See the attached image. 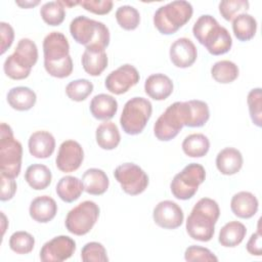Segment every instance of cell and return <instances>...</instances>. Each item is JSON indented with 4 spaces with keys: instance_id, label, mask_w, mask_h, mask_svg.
<instances>
[{
    "instance_id": "6da1fadb",
    "label": "cell",
    "mask_w": 262,
    "mask_h": 262,
    "mask_svg": "<svg viewBox=\"0 0 262 262\" xmlns=\"http://www.w3.org/2000/svg\"><path fill=\"white\" fill-rule=\"evenodd\" d=\"M44 68L46 72L58 79L69 77L73 72L70 44L60 32H51L43 40Z\"/></svg>"
},
{
    "instance_id": "7a4b0ae2",
    "label": "cell",
    "mask_w": 262,
    "mask_h": 262,
    "mask_svg": "<svg viewBox=\"0 0 262 262\" xmlns=\"http://www.w3.org/2000/svg\"><path fill=\"white\" fill-rule=\"evenodd\" d=\"M220 216V209L216 201L202 198L193 206L185 223L188 235L200 242H209L215 232V224Z\"/></svg>"
},
{
    "instance_id": "3957f363",
    "label": "cell",
    "mask_w": 262,
    "mask_h": 262,
    "mask_svg": "<svg viewBox=\"0 0 262 262\" xmlns=\"http://www.w3.org/2000/svg\"><path fill=\"white\" fill-rule=\"evenodd\" d=\"M192 34L212 55L225 54L231 49L232 39L229 32L210 14H203L196 19Z\"/></svg>"
},
{
    "instance_id": "277c9868",
    "label": "cell",
    "mask_w": 262,
    "mask_h": 262,
    "mask_svg": "<svg viewBox=\"0 0 262 262\" xmlns=\"http://www.w3.org/2000/svg\"><path fill=\"white\" fill-rule=\"evenodd\" d=\"M70 33L77 43L85 46V50L100 52L110 44L108 28L85 15H79L71 21Z\"/></svg>"
},
{
    "instance_id": "5b68a950",
    "label": "cell",
    "mask_w": 262,
    "mask_h": 262,
    "mask_svg": "<svg viewBox=\"0 0 262 262\" xmlns=\"http://www.w3.org/2000/svg\"><path fill=\"white\" fill-rule=\"evenodd\" d=\"M192 5L184 0L172 1L159 7L154 14V25L163 35H172L189 21Z\"/></svg>"
},
{
    "instance_id": "8992f818",
    "label": "cell",
    "mask_w": 262,
    "mask_h": 262,
    "mask_svg": "<svg viewBox=\"0 0 262 262\" xmlns=\"http://www.w3.org/2000/svg\"><path fill=\"white\" fill-rule=\"evenodd\" d=\"M38 60V48L34 41L23 38L18 41L15 50L4 61L3 70L12 80H24L31 74L32 68Z\"/></svg>"
},
{
    "instance_id": "52a82bcc",
    "label": "cell",
    "mask_w": 262,
    "mask_h": 262,
    "mask_svg": "<svg viewBox=\"0 0 262 262\" xmlns=\"http://www.w3.org/2000/svg\"><path fill=\"white\" fill-rule=\"evenodd\" d=\"M23 159L21 143L14 138L13 131L6 123L0 126V172L15 179L20 172Z\"/></svg>"
},
{
    "instance_id": "ba28073f",
    "label": "cell",
    "mask_w": 262,
    "mask_h": 262,
    "mask_svg": "<svg viewBox=\"0 0 262 262\" xmlns=\"http://www.w3.org/2000/svg\"><path fill=\"white\" fill-rule=\"evenodd\" d=\"M186 101H176L169 105L154 125L155 136L161 141L175 138L184 126H187Z\"/></svg>"
},
{
    "instance_id": "9c48e42d",
    "label": "cell",
    "mask_w": 262,
    "mask_h": 262,
    "mask_svg": "<svg viewBox=\"0 0 262 262\" xmlns=\"http://www.w3.org/2000/svg\"><path fill=\"white\" fill-rule=\"evenodd\" d=\"M152 105L144 97H133L129 99L122 111L120 124L123 131L129 135H137L143 131L146 123L151 117Z\"/></svg>"
},
{
    "instance_id": "30bf717a",
    "label": "cell",
    "mask_w": 262,
    "mask_h": 262,
    "mask_svg": "<svg viewBox=\"0 0 262 262\" xmlns=\"http://www.w3.org/2000/svg\"><path fill=\"white\" fill-rule=\"evenodd\" d=\"M205 179V168L198 163H190L174 176L170 184L171 192L178 200H189L196 193Z\"/></svg>"
},
{
    "instance_id": "8fae6325",
    "label": "cell",
    "mask_w": 262,
    "mask_h": 262,
    "mask_svg": "<svg viewBox=\"0 0 262 262\" xmlns=\"http://www.w3.org/2000/svg\"><path fill=\"white\" fill-rule=\"evenodd\" d=\"M99 207L92 201H84L69 211L66 217V227L75 235H85L96 223L99 217Z\"/></svg>"
},
{
    "instance_id": "7c38bea8",
    "label": "cell",
    "mask_w": 262,
    "mask_h": 262,
    "mask_svg": "<svg viewBox=\"0 0 262 262\" xmlns=\"http://www.w3.org/2000/svg\"><path fill=\"white\" fill-rule=\"evenodd\" d=\"M114 176L122 189L130 195L142 193L148 185L147 174L134 163H124L115 169Z\"/></svg>"
},
{
    "instance_id": "4fadbf2b",
    "label": "cell",
    "mask_w": 262,
    "mask_h": 262,
    "mask_svg": "<svg viewBox=\"0 0 262 262\" xmlns=\"http://www.w3.org/2000/svg\"><path fill=\"white\" fill-rule=\"evenodd\" d=\"M139 79L140 76L137 69L132 64L125 63L107 75L104 86L110 92L120 95L135 86L139 82Z\"/></svg>"
},
{
    "instance_id": "5bb4252c",
    "label": "cell",
    "mask_w": 262,
    "mask_h": 262,
    "mask_svg": "<svg viewBox=\"0 0 262 262\" xmlns=\"http://www.w3.org/2000/svg\"><path fill=\"white\" fill-rule=\"evenodd\" d=\"M76 251V242L68 235H58L46 242L40 251L43 262H61L73 256Z\"/></svg>"
},
{
    "instance_id": "9a60e30c",
    "label": "cell",
    "mask_w": 262,
    "mask_h": 262,
    "mask_svg": "<svg viewBox=\"0 0 262 262\" xmlns=\"http://www.w3.org/2000/svg\"><path fill=\"white\" fill-rule=\"evenodd\" d=\"M84 160V150L81 144L75 140L63 141L58 148L55 164L58 170L63 173H71L78 170Z\"/></svg>"
},
{
    "instance_id": "2e32d148",
    "label": "cell",
    "mask_w": 262,
    "mask_h": 262,
    "mask_svg": "<svg viewBox=\"0 0 262 262\" xmlns=\"http://www.w3.org/2000/svg\"><path fill=\"white\" fill-rule=\"evenodd\" d=\"M152 218L158 226L165 229H175L183 223L184 214L179 205L166 200L155 207Z\"/></svg>"
},
{
    "instance_id": "e0dca14e",
    "label": "cell",
    "mask_w": 262,
    "mask_h": 262,
    "mask_svg": "<svg viewBox=\"0 0 262 262\" xmlns=\"http://www.w3.org/2000/svg\"><path fill=\"white\" fill-rule=\"evenodd\" d=\"M172 63L180 69L191 67L198 57V50L193 42L185 37L175 40L169 51Z\"/></svg>"
},
{
    "instance_id": "ac0fdd59",
    "label": "cell",
    "mask_w": 262,
    "mask_h": 262,
    "mask_svg": "<svg viewBox=\"0 0 262 262\" xmlns=\"http://www.w3.org/2000/svg\"><path fill=\"white\" fill-rule=\"evenodd\" d=\"M28 146L30 154L34 158L47 159L55 149V139L48 131H36L31 134L28 141Z\"/></svg>"
},
{
    "instance_id": "d6986e66",
    "label": "cell",
    "mask_w": 262,
    "mask_h": 262,
    "mask_svg": "<svg viewBox=\"0 0 262 262\" xmlns=\"http://www.w3.org/2000/svg\"><path fill=\"white\" fill-rule=\"evenodd\" d=\"M173 82L165 74H152L144 82L145 93L155 100H165L173 92Z\"/></svg>"
},
{
    "instance_id": "ffe728a7",
    "label": "cell",
    "mask_w": 262,
    "mask_h": 262,
    "mask_svg": "<svg viewBox=\"0 0 262 262\" xmlns=\"http://www.w3.org/2000/svg\"><path fill=\"white\" fill-rule=\"evenodd\" d=\"M29 213L31 218L36 222L47 223L55 217L57 204L49 195H40L31 202Z\"/></svg>"
},
{
    "instance_id": "44dd1931",
    "label": "cell",
    "mask_w": 262,
    "mask_h": 262,
    "mask_svg": "<svg viewBox=\"0 0 262 262\" xmlns=\"http://www.w3.org/2000/svg\"><path fill=\"white\" fill-rule=\"evenodd\" d=\"M259 202L250 191H239L235 193L230 201L232 213L242 219L252 218L258 211Z\"/></svg>"
},
{
    "instance_id": "7402d4cb",
    "label": "cell",
    "mask_w": 262,
    "mask_h": 262,
    "mask_svg": "<svg viewBox=\"0 0 262 262\" xmlns=\"http://www.w3.org/2000/svg\"><path fill=\"white\" fill-rule=\"evenodd\" d=\"M243 163L242 152L234 147H225L216 157V167L223 175L236 174L242 169Z\"/></svg>"
},
{
    "instance_id": "603a6c76",
    "label": "cell",
    "mask_w": 262,
    "mask_h": 262,
    "mask_svg": "<svg viewBox=\"0 0 262 262\" xmlns=\"http://www.w3.org/2000/svg\"><path fill=\"white\" fill-rule=\"evenodd\" d=\"M89 108L95 119L107 121L117 114L118 101L112 95L100 93L91 99Z\"/></svg>"
},
{
    "instance_id": "cb8c5ba5",
    "label": "cell",
    "mask_w": 262,
    "mask_h": 262,
    "mask_svg": "<svg viewBox=\"0 0 262 262\" xmlns=\"http://www.w3.org/2000/svg\"><path fill=\"white\" fill-rule=\"evenodd\" d=\"M84 190L92 195L103 194L110 185V180L105 172L98 168L86 170L82 176Z\"/></svg>"
},
{
    "instance_id": "d4e9b609",
    "label": "cell",
    "mask_w": 262,
    "mask_h": 262,
    "mask_svg": "<svg viewBox=\"0 0 262 262\" xmlns=\"http://www.w3.org/2000/svg\"><path fill=\"white\" fill-rule=\"evenodd\" d=\"M8 104L16 111L24 112L31 110L37 100L36 93L29 87L17 86L11 88L7 93Z\"/></svg>"
},
{
    "instance_id": "484cf974",
    "label": "cell",
    "mask_w": 262,
    "mask_h": 262,
    "mask_svg": "<svg viewBox=\"0 0 262 262\" xmlns=\"http://www.w3.org/2000/svg\"><path fill=\"white\" fill-rule=\"evenodd\" d=\"M55 191L61 201L66 203H73L81 196L84 191V185L82 180L79 178L67 175L58 180Z\"/></svg>"
},
{
    "instance_id": "4316f807",
    "label": "cell",
    "mask_w": 262,
    "mask_h": 262,
    "mask_svg": "<svg viewBox=\"0 0 262 262\" xmlns=\"http://www.w3.org/2000/svg\"><path fill=\"white\" fill-rule=\"evenodd\" d=\"M246 234L247 228L242 222L230 221L220 229L218 242L225 248H234L244 241Z\"/></svg>"
},
{
    "instance_id": "83f0119b",
    "label": "cell",
    "mask_w": 262,
    "mask_h": 262,
    "mask_svg": "<svg viewBox=\"0 0 262 262\" xmlns=\"http://www.w3.org/2000/svg\"><path fill=\"white\" fill-rule=\"evenodd\" d=\"M95 138L98 146L105 150L115 149L121 141L119 129L117 125L111 121H105L96 128Z\"/></svg>"
},
{
    "instance_id": "f1b7e54d",
    "label": "cell",
    "mask_w": 262,
    "mask_h": 262,
    "mask_svg": "<svg viewBox=\"0 0 262 262\" xmlns=\"http://www.w3.org/2000/svg\"><path fill=\"white\" fill-rule=\"evenodd\" d=\"M25 180L33 189L42 190L50 185L52 174L47 166L43 164H33L27 168Z\"/></svg>"
},
{
    "instance_id": "f546056e",
    "label": "cell",
    "mask_w": 262,
    "mask_h": 262,
    "mask_svg": "<svg viewBox=\"0 0 262 262\" xmlns=\"http://www.w3.org/2000/svg\"><path fill=\"white\" fill-rule=\"evenodd\" d=\"M232 31L237 40L249 41L256 35L257 20L249 13H239L232 19Z\"/></svg>"
},
{
    "instance_id": "4dcf8cb0",
    "label": "cell",
    "mask_w": 262,
    "mask_h": 262,
    "mask_svg": "<svg viewBox=\"0 0 262 262\" xmlns=\"http://www.w3.org/2000/svg\"><path fill=\"white\" fill-rule=\"evenodd\" d=\"M210 149L209 138L202 133L189 134L182 141L183 152L190 158H202Z\"/></svg>"
},
{
    "instance_id": "1f68e13d",
    "label": "cell",
    "mask_w": 262,
    "mask_h": 262,
    "mask_svg": "<svg viewBox=\"0 0 262 262\" xmlns=\"http://www.w3.org/2000/svg\"><path fill=\"white\" fill-rule=\"evenodd\" d=\"M81 61L84 71L88 75L96 77L101 75V73L106 69L108 59L105 51L94 52L85 50L82 54Z\"/></svg>"
},
{
    "instance_id": "d6a6232c",
    "label": "cell",
    "mask_w": 262,
    "mask_h": 262,
    "mask_svg": "<svg viewBox=\"0 0 262 262\" xmlns=\"http://www.w3.org/2000/svg\"><path fill=\"white\" fill-rule=\"evenodd\" d=\"M187 104V127L190 128H199L204 126L209 118L210 111L208 104L203 100L192 99L186 101Z\"/></svg>"
},
{
    "instance_id": "836d02e7",
    "label": "cell",
    "mask_w": 262,
    "mask_h": 262,
    "mask_svg": "<svg viewBox=\"0 0 262 262\" xmlns=\"http://www.w3.org/2000/svg\"><path fill=\"white\" fill-rule=\"evenodd\" d=\"M239 74L238 67L231 60H219L211 68L213 79L221 84H228L237 79Z\"/></svg>"
},
{
    "instance_id": "e575fe53",
    "label": "cell",
    "mask_w": 262,
    "mask_h": 262,
    "mask_svg": "<svg viewBox=\"0 0 262 262\" xmlns=\"http://www.w3.org/2000/svg\"><path fill=\"white\" fill-rule=\"evenodd\" d=\"M42 19L49 26H59L66 16L64 6L59 1H50L43 4L40 8Z\"/></svg>"
},
{
    "instance_id": "d590c367",
    "label": "cell",
    "mask_w": 262,
    "mask_h": 262,
    "mask_svg": "<svg viewBox=\"0 0 262 262\" xmlns=\"http://www.w3.org/2000/svg\"><path fill=\"white\" fill-rule=\"evenodd\" d=\"M116 19L122 29L126 31H132L138 27L140 23V14L135 7L130 5H123L117 9Z\"/></svg>"
},
{
    "instance_id": "8d00e7d4",
    "label": "cell",
    "mask_w": 262,
    "mask_h": 262,
    "mask_svg": "<svg viewBox=\"0 0 262 262\" xmlns=\"http://www.w3.org/2000/svg\"><path fill=\"white\" fill-rule=\"evenodd\" d=\"M35 247L34 236L27 231H15L9 237V248L16 254L26 255Z\"/></svg>"
},
{
    "instance_id": "74e56055",
    "label": "cell",
    "mask_w": 262,
    "mask_h": 262,
    "mask_svg": "<svg viewBox=\"0 0 262 262\" xmlns=\"http://www.w3.org/2000/svg\"><path fill=\"white\" fill-rule=\"evenodd\" d=\"M93 91V84L87 79H78L70 82L66 87V93L71 100L83 101Z\"/></svg>"
},
{
    "instance_id": "f35d334b",
    "label": "cell",
    "mask_w": 262,
    "mask_h": 262,
    "mask_svg": "<svg viewBox=\"0 0 262 262\" xmlns=\"http://www.w3.org/2000/svg\"><path fill=\"white\" fill-rule=\"evenodd\" d=\"M247 102L249 106L250 117L252 122L257 127H261L262 123V94L261 88L252 89L247 97Z\"/></svg>"
},
{
    "instance_id": "ab89813d",
    "label": "cell",
    "mask_w": 262,
    "mask_h": 262,
    "mask_svg": "<svg viewBox=\"0 0 262 262\" xmlns=\"http://www.w3.org/2000/svg\"><path fill=\"white\" fill-rule=\"evenodd\" d=\"M81 259L84 262H106L108 261L106 250L102 244L97 242L87 243L81 251Z\"/></svg>"
},
{
    "instance_id": "60d3db41",
    "label": "cell",
    "mask_w": 262,
    "mask_h": 262,
    "mask_svg": "<svg viewBox=\"0 0 262 262\" xmlns=\"http://www.w3.org/2000/svg\"><path fill=\"white\" fill-rule=\"evenodd\" d=\"M249 6L250 3L247 0H224L219 3V12L225 20L230 21L237 13L248 10Z\"/></svg>"
},
{
    "instance_id": "b9f144b4",
    "label": "cell",
    "mask_w": 262,
    "mask_h": 262,
    "mask_svg": "<svg viewBox=\"0 0 262 262\" xmlns=\"http://www.w3.org/2000/svg\"><path fill=\"white\" fill-rule=\"evenodd\" d=\"M184 259L188 262L192 261H205V262H217L218 258L209 249L200 246H190L184 252Z\"/></svg>"
},
{
    "instance_id": "7bdbcfd3",
    "label": "cell",
    "mask_w": 262,
    "mask_h": 262,
    "mask_svg": "<svg viewBox=\"0 0 262 262\" xmlns=\"http://www.w3.org/2000/svg\"><path fill=\"white\" fill-rule=\"evenodd\" d=\"M79 5H81L85 10L90 11L94 14L104 15L111 12L113 8V1L111 0H82L79 1Z\"/></svg>"
},
{
    "instance_id": "ee69618b",
    "label": "cell",
    "mask_w": 262,
    "mask_h": 262,
    "mask_svg": "<svg viewBox=\"0 0 262 262\" xmlns=\"http://www.w3.org/2000/svg\"><path fill=\"white\" fill-rule=\"evenodd\" d=\"M0 35H1V54H4L6 50L12 45L13 40H14V31L13 28L5 23L1 21L0 23Z\"/></svg>"
},
{
    "instance_id": "f6af8a7d",
    "label": "cell",
    "mask_w": 262,
    "mask_h": 262,
    "mask_svg": "<svg viewBox=\"0 0 262 262\" xmlns=\"http://www.w3.org/2000/svg\"><path fill=\"white\" fill-rule=\"evenodd\" d=\"M0 179H1L0 200L2 202L9 201L14 196L16 192V182L13 178H9L4 175H0Z\"/></svg>"
},
{
    "instance_id": "bcb514c9",
    "label": "cell",
    "mask_w": 262,
    "mask_h": 262,
    "mask_svg": "<svg viewBox=\"0 0 262 262\" xmlns=\"http://www.w3.org/2000/svg\"><path fill=\"white\" fill-rule=\"evenodd\" d=\"M247 251L253 255L260 257L262 255V237L260 229H258L257 232L253 233L251 237L249 238L247 245H246Z\"/></svg>"
},
{
    "instance_id": "7dc6e473",
    "label": "cell",
    "mask_w": 262,
    "mask_h": 262,
    "mask_svg": "<svg viewBox=\"0 0 262 262\" xmlns=\"http://www.w3.org/2000/svg\"><path fill=\"white\" fill-rule=\"evenodd\" d=\"M15 3H16V5H18L23 8H32L36 5H38L40 3V1L39 0H37V1H16Z\"/></svg>"
},
{
    "instance_id": "c3c4849f",
    "label": "cell",
    "mask_w": 262,
    "mask_h": 262,
    "mask_svg": "<svg viewBox=\"0 0 262 262\" xmlns=\"http://www.w3.org/2000/svg\"><path fill=\"white\" fill-rule=\"evenodd\" d=\"M61 3L62 6L64 7H72V6H75V5H79V1H64V0H61L59 1Z\"/></svg>"
},
{
    "instance_id": "681fc988",
    "label": "cell",
    "mask_w": 262,
    "mask_h": 262,
    "mask_svg": "<svg viewBox=\"0 0 262 262\" xmlns=\"http://www.w3.org/2000/svg\"><path fill=\"white\" fill-rule=\"evenodd\" d=\"M1 216H2V235L4 234V232H5V223H6V217H5V215L3 214V212H1Z\"/></svg>"
}]
</instances>
